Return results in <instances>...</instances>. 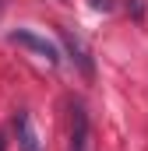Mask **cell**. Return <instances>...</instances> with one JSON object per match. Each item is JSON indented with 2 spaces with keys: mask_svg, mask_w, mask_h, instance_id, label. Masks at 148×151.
I'll return each mask as SVG.
<instances>
[{
  "mask_svg": "<svg viewBox=\"0 0 148 151\" xmlns=\"http://www.w3.org/2000/svg\"><path fill=\"white\" fill-rule=\"evenodd\" d=\"M127 11L141 21V18H145V0H127Z\"/></svg>",
  "mask_w": 148,
  "mask_h": 151,
  "instance_id": "cell-5",
  "label": "cell"
},
{
  "mask_svg": "<svg viewBox=\"0 0 148 151\" xmlns=\"http://www.w3.org/2000/svg\"><path fill=\"white\" fill-rule=\"evenodd\" d=\"M7 39H11L14 46H25V49H32V53H39V56H42L46 63H53V67L60 63V49H57V46H53L49 39L36 35V32H28V28H14V32H11Z\"/></svg>",
  "mask_w": 148,
  "mask_h": 151,
  "instance_id": "cell-1",
  "label": "cell"
},
{
  "mask_svg": "<svg viewBox=\"0 0 148 151\" xmlns=\"http://www.w3.org/2000/svg\"><path fill=\"white\" fill-rule=\"evenodd\" d=\"M14 137H18V151H46L39 134H36V127H32V116L25 109L14 116Z\"/></svg>",
  "mask_w": 148,
  "mask_h": 151,
  "instance_id": "cell-3",
  "label": "cell"
},
{
  "mask_svg": "<svg viewBox=\"0 0 148 151\" xmlns=\"http://www.w3.org/2000/svg\"><path fill=\"white\" fill-rule=\"evenodd\" d=\"M0 151H7V137L4 134H0Z\"/></svg>",
  "mask_w": 148,
  "mask_h": 151,
  "instance_id": "cell-7",
  "label": "cell"
},
{
  "mask_svg": "<svg viewBox=\"0 0 148 151\" xmlns=\"http://www.w3.org/2000/svg\"><path fill=\"white\" fill-rule=\"evenodd\" d=\"M71 151H88V113L81 102H71Z\"/></svg>",
  "mask_w": 148,
  "mask_h": 151,
  "instance_id": "cell-4",
  "label": "cell"
},
{
  "mask_svg": "<svg viewBox=\"0 0 148 151\" xmlns=\"http://www.w3.org/2000/svg\"><path fill=\"white\" fill-rule=\"evenodd\" d=\"M92 4H95L99 11H113V0H92Z\"/></svg>",
  "mask_w": 148,
  "mask_h": 151,
  "instance_id": "cell-6",
  "label": "cell"
},
{
  "mask_svg": "<svg viewBox=\"0 0 148 151\" xmlns=\"http://www.w3.org/2000/svg\"><path fill=\"white\" fill-rule=\"evenodd\" d=\"M60 35V42H64V49H67V56H71L74 63H78V70L85 77L95 74V63H92V53H88V46H85V39L78 35V32H71V28H60L57 32Z\"/></svg>",
  "mask_w": 148,
  "mask_h": 151,
  "instance_id": "cell-2",
  "label": "cell"
}]
</instances>
